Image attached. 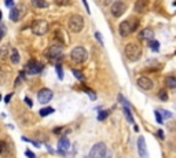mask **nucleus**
<instances>
[{"mask_svg": "<svg viewBox=\"0 0 176 158\" xmlns=\"http://www.w3.org/2000/svg\"><path fill=\"white\" fill-rule=\"evenodd\" d=\"M89 158H103L107 155V147L103 142H99V143H95L89 151Z\"/></svg>", "mask_w": 176, "mask_h": 158, "instance_id": "5", "label": "nucleus"}, {"mask_svg": "<svg viewBox=\"0 0 176 158\" xmlns=\"http://www.w3.org/2000/svg\"><path fill=\"white\" fill-rule=\"evenodd\" d=\"M8 54H10V46L8 44H3L1 48H0V58L3 61H6L8 58Z\"/></svg>", "mask_w": 176, "mask_h": 158, "instance_id": "18", "label": "nucleus"}, {"mask_svg": "<svg viewBox=\"0 0 176 158\" xmlns=\"http://www.w3.org/2000/svg\"><path fill=\"white\" fill-rule=\"evenodd\" d=\"M155 37L154 34V30L151 29V28H145L143 30L139 33V39L140 40H145V41H150Z\"/></svg>", "mask_w": 176, "mask_h": 158, "instance_id": "12", "label": "nucleus"}, {"mask_svg": "<svg viewBox=\"0 0 176 158\" xmlns=\"http://www.w3.org/2000/svg\"><path fill=\"white\" fill-rule=\"evenodd\" d=\"M32 32H33V34H36V36H44L48 33L50 30V25H48V22L44 21V19H37L32 23Z\"/></svg>", "mask_w": 176, "mask_h": 158, "instance_id": "4", "label": "nucleus"}, {"mask_svg": "<svg viewBox=\"0 0 176 158\" xmlns=\"http://www.w3.org/2000/svg\"><path fill=\"white\" fill-rule=\"evenodd\" d=\"M67 29L72 33H80L84 29V18L80 14H73L67 21Z\"/></svg>", "mask_w": 176, "mask_h": 158, "instance_id": "2", "label": "nucleus"}, {"mask_svg": "<svg viewBox=\"0 0 176 158\" xmlns=\"http://www.w3.org/2000/svg\"><path fill=\"white\" fill-rule=\"evenodd\" d=\"M0 19H1V11H0Z\"/></svg>", "mask_w": 176, "mask_h": 158, "instance_id": "42", "label": "nucleus"}, {"mask_svg": "<svg viewBox=\"0 0 176 158\" xmlns=\"http://www.w3.org/2000/svg\"><path fill=\"white\" fill-rule=\"evenodd\" d=\"M95 37H96V40H98V41L100 43L102 46H103V40H102V34H100L99 32H96V33H95Z\"/></svg>", "mask_w": 176, "mask_h": 158, "instance_id": "35", "label": "nucleus"}, {"mask_svg": "<svg viewBox=\"0 0 176 158\" xmlns=\"http://www.w3.org/2000/svg\"><path fill=\"white\" fill-rule=\"evenodd\" d=\"M157 135H158V137H160V139H164V132L161 131V129L157 132Z\"/></svg>", "mask_w": 176, "mask_h": 158, "instance_id": "40", "label": "nucleus"}, {"mask_svg": "<svg viewBox=\"0 0 176 158\" xmlns=\"http://www.w3.org/2000/svg\"><path fill=\"white\" fill-rule=\"evenodd\" d=\"M165 85L171 90H175L176 88V77H172V76H168L165 77Z\"/></svg>", "mask_w": 176, "mask_h": 158, "instance_id": "20", "label": "nucleus"}, {"mask_svg": "<svg viewBox=\"0 0 176 158\" xmlns=\"http://www.w3.org/2000/svg\"><path fill=\"white\" fill-rule=\"evenodd\" d=\"M12 4H14L12 0H6V6H7V7H12Z\"/></svg>", "mask_w": 176, "mask_h": 158, "instance_id": "39", "label": "nucleus"}, {"mask_svg": "<svg viewBox=\"0 0 176 158\" xmlns=\"http://www.w3.org/2000/svg\"><path fill=\"white\" fill-rule=\"evenodd\" d=\"M118 102H120V103H121L123 106H125V107H131V105L128 103V100L125 99V98H124V96H123L121 94L118 95Z\"/></svg>", "mask_w": 176, "mask_h": 158, "instance_id": "28", "label": "nucleus"}, {"mask_svg": "<svg viewBox=\"0 0 176 158\" xmlns=\"http://www.w3.org/2000/svg\"><path fill=\"white\" fill-rule=\"evenodd\" d=\"M22 18V10L19 7H12L10 11V19L12 22H18Z\"/></svg>", "mask_w": 176, "mask_h": 158, "instance_id": "14", "label": "nucleus"}, {"mask_svg": "<svg viewBox=\"0 0 176 158\" xmlns=\"http://www.w3.org/2000/svg\"><path fill=\"white\" fill-rule=\"evenodd\" d=\"M25 103L29 106V107H32V106H33V103H32V100L29 99V98H25Z\"/></svg>", "mask_w": 176, "mask_h": 158, "instance_id": "37", "label": "nucleus"}, {"mask_svg": "<svg viewBox=\"0 0 176 158\" xmlns=\"http://www.w3.org/2000/svg\"><path fill=\"white\" fill-rule=\"evenodd\" d=\"M158 98H160V100H162V102H166V100H168V94H166V91L161 90L160 92H158Z\"/></svg>", "mask_w": 176, "mask_h": 158, "instance_id": "27", "label": "nucleus"}, {"mask_svg": "<svg viewBox=\"0 0 176 158\" xmlns=\"http://www.w3.org/2000/svg\"><path fill=\"white\" fill-rule=\"evenodd\" d=\"M58 147H59V150H67V148L70 147V140L67 139L66 136H63L61 137L59 140H58Z\"/></svg>", "mask_w": 176, "mask_h": 158, "instance_id": "16", "label": "nucleus"}, {"mask_svg": "<svg viewBox=\"0 0 176 158\" xmlns=\"http://www.w3.org/2000/svg\"><path fill=\"white\" fill-rule=\"evenodd\" d=\"M51 113H54V109L52 107H44V109H42V110L39 111V114L42 117H47L48 114H51Z\"/></svg>", "mask_w": 176, "mask_h": 158, "instance_id": "24", "label": "nucleus"}, {"mask_svg": "<svg viewBox=\"0 0 176 158\" xmlns=\"http://www.w3.org/2000/svg\"><path fill=\"white\" fill-rule=\"evenodd\" d=\"M10 61H11V63H14V65H18L19 61H21V57H19V52L17 51V48H11Z\"/></svg>", "mask_w": 176, "mask_h": 158, "instance_id": "17", "label": "nucleus"}, {"mask_svg": "<svg viewBox=\"0 0 176 158\" xmlns=\"http://www.w3.org/2000/svg\"><path fill=\"white\" fill-rule=\"evenodd\" d=\"M135 30V26L132 25V22L131 21H123L121 23L118 25V34L121 37H127V36H130L131 33Z\"/></svg>", "mask_w": 176, "mask_h": 158, "instance_id": "8", "label": "nucleus"}, {"mask_svg": "<svg viewBox=\"0 0 176 158\" xmlns=\"http://www.w3.org/2000/svg\"><path fill=\"white\" fill-rule=\"evenodd\" d=\"M25 155H26V157H30V158H35V157H36V155H35V153H32L30 150H26V151H25Z\"/></svg>", "mask_w": 176, "mask_h": 158, "instance_id": "36", "label": "nucleus"}, {"mask_svg": "<svg viewBox=\"0 0 176 158\" xmlns=\"http://www.w3.org/2000/svg\"><path fill=\"white\" fill-rule=\"evenodd\" d=\"M30 4L36 8H47L48 7V3L46 0H30Z\"/></svg>", "mask_w": 176, "mask_h": 158, "instance_id": "19", "label": "nucleus"}, {"mask_svg": "<svg viewBox=\"0 0 176 158\" xmlns=\"http://www.w3.org/2000/svg\"><path fill=\"white\" fill-rule=\"evenodd\" d=\"M162 117L164 118H172V113L168 110H162Z\"/></svg>", "mask_w": 176, "mask_h": 158, "instance_id": "33", "label": "nucleus"}, {"mask_svg": "<svg viewBox=\"0 0 176 158\" xmlns=\"http://www.w3.org/2000/svg\"><path fill=\"white\" fill-rule=\"evenodd\" d=\"M84 91L87 92L88 95H89V98H91V100H96V95H95V92H94L92 90H88V88H84Z\"/></svg>", "mask_w": 176, "mask_h": 158, "instance_id": "30", "label": "nucleus"}, {"mask_svg": "<svg viewBox=\"0 0 176 158\" xmlns=\"http://www.w3.org/2000/svg\"><path fill=\"white\" fill-rule=\"evenodd\" d=\"M154 116H155V120H157V122L158 124H162V117H161V113L158 110L154 111Z\"/></svg>", "mask_w": 176, "mask_h": 158, "instance_id": "32", "label": "nucleus"}, {"mask_svg": "<svg viewBox=\"0 0 176 158\" xmlns=\"http://www.w3.org/2000/svg\"><path fill=\"white\" fill-rule=\"evenodd\" d=\"M55 69H57V73H58V77H59V80H62L63 79V72H62L61 65H57V66H55Z\"/></svg>", "mask_w": 176, "mask_h": 158, "instance_id": "31", "label": "nucleus"}, {"mask_svg": "<svg viewBox=\"0 0 176 158\" xmlns=\"http://www.w3.org/2000/svg\"><path fill=\"white\" fill-rule=\"evenodd\" d=\"M22 140H24V142H29V143H32V144H35V146H36V147H39V146H40V144H39V143L37 142H35V140H30V139H28V137H22Z\"/></svg>", "mask_w": 176, "mask_h": 158, "instance_id": "34", "label": "nucleus"}, {"mask_svg": "<svg viewBox=\"0 0 176 158\" xmlns=\"http://www.w3.org/2000/svg\"><path fill=\"white\" fill-rule=\"evenodd\" d=\"M125 11H127V4H125V1H123V0H117V1H114L113 4L110 6V12H112V15L114 18L121 17Z\"/></svg>", "mask_w": 176, "mask_h": 158, "instance_id": "6", "label": "nucleus"}, {"mask_svg": "<svg viewBox=\"0 0 176 158\" xmlns=\"http://www.w3.org/2000/svg\"><path fill=\"white\" fill-rule=\"evenodd\" d=\"M46 55L48 57V58L57 59V61L62 59V57H63V48H62V46H58V44H55V46H50V47L47 48Z\"/></svg>", "mask_w": 176, "mask_h": 158, "instance_id": "7", "label": "nucleus"}, {"mask_svg": "<svg viewBox=\"0 0 176 158\" xmlns=\"http://www.w3.org/2000/svg\"><path fill=\"white\" fill-rule=\"evenodd\" d=\"M61 131H62V128H57V129H54V133H59Z\"/></svg>", "mask_w": 176, "mask_h": 158, "instance_id": "41", "label": "nucleus"}, {"mask_svg": "<svg viewBox=\"0 0 176 158\" xmlns=\"http://www.w3.org/2000/svg\"><path fill=\"white\" fill-rule=\"evenodd\" d=\"M88 58V52L87 50L81 46H77V47H74L70 51V59H72L74 63H83L85 62Z\"/></svg>", "mask_w": 176, "mask_h": 158, "instance_id": "3", "label": "nucleus"}, {"mask_svg": "<svg viewBox=\"0 0 176 158\" xmlns=\"http://www.w3.org/2000/svg\"><path fill=\"white\" fill-rule=\"evenodd\" d=\"M43 69H44V66L42 63L36 62V61H29L25 66V72L28 74H39Z\"/></svg>", "mask_w": 176, "mask_h": 158, "instance_id": "9", "label": "nucleus"}, {"mask_svg": "<svg viewBox=\"0 0 176 158\" xmlns=\"http://www.w3.org/2000/svg\"><path fill=\"white\" fill-rule=\"evenodd\" d=\"M123 111H124V116H125V118H127V121L131 122V124H134V117H132V113H131L130 107H125L124 106Z\"/></svg>", "mask_w": 176, "mask_h": 158, "instance_id": "21", "label": "nucleus"}, {"mask_svg": "<svg viewBox=\"0 0 176 158\" xmlns=\"http://www.w3.org/2000/svg\"><path fill=\"white\" fill-rule=\"evenodd\" d=\"M72 73H73V76H74L76 79H78L80 81H84V79H85V77H84V74L81 73L80 70H77V69H73V70H72Z\"/></svg>", "mask_w": 176, "mask_h": 158, "instance_id": "26", "label": "nucleus"}, {"mask_svg": "<svg viewBox=\"0 0 176 158\" xmlns=\"http://www.w3.org/2000/svg\"><path fill=\"white\" fill-rule=\"evenodd\" d=\"M52 94L51 90H48V88H43V90L39 91V94H37V100H39V103H42V105H47L50 100L52 99Z\"/></svg>", "mask_w": 176, "mask_h": 158, "instance_id": "10", "label": "nucleus"}, {"mask_svg": "<svg viewBox=\"0 0 176 158\" xmlns=\"http://www.w3.org/2000/svg\"><path fill=\"white\" fill-rule=\"evenodd\" d=\"M11 96H12V95H11V94H8V95H7V96H6V98H4V102H6V103H8V102H10V100H11Z\"/></svg>", "mask_w": 176, "mask_h": 158, "instance_id": "38", "label": "nucleus"}, {"mask_svg": "<svg viewBox=\"0 0 176 158\" xmlns=\"http://www.w3.org/2000/svg\"><path fill=\"white\" fill-rule=\"evenodd\" d=\"M124 54L125 57L128 58V61L136 62L142 57V48H140V46L138 43H128L124 48Z\"/></svg>", "mask_w": 176, "mask_h": 158, "instance_id": "1", "label": "nucleus"}, {"mask_svg": "<svg viewBox=\"0 0 176 158\" xmlns=\"http://www.w3.org/2000/svg\"><path fill=\"white\" fill-rule=\"evenodd\" d=\"M138 151L140 157H147V148H146V140L143 136H139L138 139Z\"/></svg>", "mask_w": 176, "mask_h": 158, "instance_id": "13", "label": "nucleus"}, {"mask_svg": "<svg viewBox=\"0 0 176 158\" xmlns=\"http://www.w3.org/2000/svg\"><path fill=\"white\" fill-rule=\"evenodd\" d=\"M175 4H176V1H175Z\"/></svg>", "mask_w": 176, "mask_h": 158, "instance_id": "43", "label": "nucleus"}, {"mask_svg": "<svg viewBox=\"0 0 176 158\" xmlns=\"http://www.w3.org/2000/svg\"><path fill=\"white\" fill-rule=\"evenodd\" d=\"M147 4H149L147 0H136V3H135V11L139 12V14H142V12L147 8Z\"/></svg>", "mask_w": 176, "mask_h": 158, "instance_id": "15", "label": "nucleus"}, {"mask_svg": "<svg viewBox=\"0 0 176 158\" xmlns=\"http://www.w3.org/2000/svg\"><path fill=\"white\" fill-rule=\"evenodd\" d=\"M55 1V4L58 6H69L72 3V0H54Z\"/></svg>", "mask_w": 176, "mask_h": 158, "instance_id": "29", "label": "nucleus"}, {"mask_svg": "<svg viewBox=\"0 0 176 158\" xmlns=\"http://www.w3.org/2000/svg\"><path fill=\"white\" fill-rule=\"evenodd\" d=\"M107 116H109V111L107 110H100L98 113V117L96 118H98V121H103V120L107 118Z\"/></svg>", "mask_w": 176, "mask_h": 158, "instance_id": "25", "label": "nucleus"}, {"mask_svg": "<svg viewBox=\"0 0 176 158\" xmlns=\"http://www.w3.org/2000/svg\"><path fill=\"white\" fill-rule=\"evenodd\" d=\"M149 46H150V48L153 50V51H155V52L160 50V43L157 41L155 39H153V40H150V41H149Z\"/></svg>", "mask_w": 176, "mask_h": 158, "instance_id": "23", "label": "nucleus"}, {"mask_svg": "<svg viewBox=\"0 0 176 158\" xmlns=\"http://www.w3.org/2000/svg\"><path fill=\"white\" fill-rule=\"evenodd\" d=\"M136 84H138V87H139L140 90H143V91H150L153 90V81H151L149 77H139L138 79V81H136Z\"/></svg>", "mask_w": 176, "mask_h": 158, "instance_id": "11", "label": "nucleus"}, {"mask_svg": "<svg viewBox=\"0 0 176 158\" xmlns=\"http://www.w3.org/2000/svg\"><path fill=\"white\" fill-rule=\"evenodd\" d=\"M8 153V144L4 140H0V155H6Z\"/></svg>", "mask_w": 176, "mask_h": 158, "instance_id": "22", "label": "nucleus"}]
</instances>
